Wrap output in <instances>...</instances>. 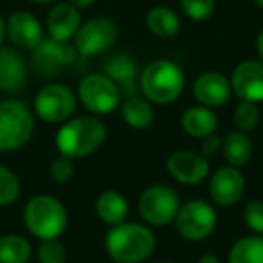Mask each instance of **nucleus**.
I'll use <instances>...</instances> for the list:
<instances>
[{"label":"nucleus","mask_w":263,"mask_h":263,"mask_svg":"<svg viewBox=\"0 0 263 263\" xmlns=\"http://www.w3.org/2000/svg\"><path fill=\"white\" fill-rule=\"evenodd\" d=\"M157 238L146 223L121 222L105 236V251L116 263H143L154 254Z\"/></svg>","instance_id":"f257e3e1"},{"label":"nucleus","mask_w":263,"mask_h":263,"mask_svg":"<svg viewBox=\"0 0 263 263\" xmlns=\"http://www.w3.org/2000/svg\"><path fill=\"white\" fill-rule=\"evenodd\" d=\"M106 141V126L98 116H78L62 123L56 134L60 155L83 159L96 154Z\"/></svg>","instance_id":"f03ea898"},{"label":"nucleus","mask_w":263,"mask_h":263,"mask_svg":"<svg viewBox=\"0 0 263 263\" xmlns=\"http://www.w3.org/2000/svg\"><path fill=\"white\" fill-rule=\"evenodd\" d=\"M186 85L184 72L172 60H154L143 69L139 76V88L143 98L152 105H170L180 98Z\"/></svg>","instance_id":"7ed1b4c3"},{"label":"nucleus","mask_w":263,"mask_h":263,"mask_svg":"<svg viewBox=\"0 0 263 263\" xmlns=\"http://www.w3.org/2000/svg\"><path fill=\"white\" fill-rule=\"evenodd\" d=\"M67 209L51 195H36L24 209V223L38 240H56L67 229Z\"/></svg>","instance_id":"20e7f679"},{"label":"nucleus","mask_w":263,"mask_h":263,"mask_svg":"<svg viewBox=\"0 0 263 263\" xmlns=\"http://www.w3.org/2000/svg\"><path fill=\"white\" fill-rule=\"evenodd\" d=\"M34 134V116L18 99L0 101V154L16 152L31 141Z\"/></svg>","instance_id":"39448f33"},{"label":"nucleus","mask_w":263,"mask_h":263,"mask_svg":"<svg viewBox=\"0 0 263 263\" xmlns=\"http://www.w3.org/2000/svg\"><path fill=\"white\" fill-rule=\"evenodd\" d=\"M137 208L146 226L166 227L175 222V216L180 208V198L173 187L166 184H154L141 193Z\"/></svg>","instance_id":"423d86ee"},{"label":"nucleus","mask_w":263,"mask_h":263,"mask_svg":"<svg viewBox=\"0 0 263 263\" xmlns=\"http://www.w3.org/2000/svg\"><path fill=\"white\" fill-rule=\"evenodd\" d=\"M173 223H175L177 233L184 240L202 241L215 233L218 215L213 204L202 198H193V200H187L186 204H180Z\"/></svg>","instance_id":"0eeeda50"},{"label":"nucleus","mask_w":263,"mask_h":263,"mask_svg":"<svg viewBox=\"0 0 263 263\" xmlns=\"http://www.w3.org/2000/svg\"><path fill=\"white\" fill-rule=\"evenodd\" d=\"M121 90L105 74H87L78 85V99L92 116L112 114L121 105Z\"/></svg>","instance_id":"6e6552de"},{"label":"nucleus","mask_w":263,"mask_h":263,"mask_svg":"<svg viewBox=\"0 0 263 263\" xmlns=\"http://www.w3.org/2000/svg\"><path fill=\"white\" fill-rule=\"evenodd\" d=\"M76 94L63 83H49L34 96V114L49 124H60L70 119L76 110Z\"/></svg>","instance_id":"1a4fd4ad"},{"label":"nucleus","mask_w":263,"mask_h":263,"mask_svg":"<svg viewBox=\"0 0 263 263\" xmlns=\"http://www.w3.org/2000/svg\"><path fill=\"white\" fill-rule=\"evenodd\" d=\"M119 36V27L112 18L96 16L81 24L74 34V47L81 56H98L106 52Z\"/></svg>","instance_id":"9d476101"},{"label":"nucleus","mask_w":263,"mask_h":263,"mask_svg":"<svg viewBox=\"0 0 263 263\" xmlns=\"http://www.w3.org/2000/svg\"><path fill=\"white\" fill-rule=\"evenodd\" d=\"M168 173L184 186H198L209 175L208 157L193 150H175L166 159Z\"/></svg>","instance_id":"9b49d317"},{"label":"nucleus","mask_w":263,"mask_h":263,"mask_svg":"<svg viewBox=\"0 0 263 263\" xmlns=\"http://www.w3.org/2000/svg\"><path fill=\"white\" fill-rule=\"evenodd\" d=\"M78 58V51L69 42H58L52 38H44L33 49V63L42 74L54 76L63 67L74 63Z\"/></svg>","instance_id":"f8f14e48"},{"label":"nucleus","mask_w":263,"mask_h":263,"mask_svg":"<svg viewBox=\"0 0 263 263\" xmlns=\"http://www.w3.org/2000/svg\"><path fill=\"white\" fill-rule=\"evenodd\" d=\"M245 193V179L240 168L222 166L209 179V197L220 208H231L238 204Z\"/></svg>","instance_id":"ddd939ff"},{"label":"nucleus","mask_w":263,"mask_h":263,"mask_svg":"<svg viewBox=\"0 0 263 263\" xmlns=\"http://www.w3.org/2000/svg\"><path fill=\"white\" fill-rule=\"evenodd\" d=\"M233 94L240 101L261 103L263 101V62L245 60L234 67L229 78Z\"/></svg>","instance_id":"4468645a"},{"label":"nucleus","mask_w":263,"mask_h":263,"mask_svg":"<svg viewBox=\"0 0 263 263\" xmlns=\"http://www.w3.org/2000/svg\"><path fill=\"white\" fill-rule=\"evenodd\" d=\"M193 96L198 101V105L216 108V106H222L229 101L233 96V88H231V81L226 74L208 70L195 80Z\"/></svg>","instance_id":"2eb2a0df"},{"label":"nucleus","mask_w":263,"mask_h":263,"mask_svg":"<svg viewBox=\"0 0 263 263\" xmlns=\"http://www.w3.org/2000/svg\"><path fill=\"white\" fill-rule=\"evenodd\" d=\"M6 36L16 47L33 51L44 40V31L36 16L27 11H15L6 20Z\"/></svg>","instance_id":"dca6fc26"},{"label":"nucleus","mask_w":263,"mask_h":263,"mask_svg":"<svg viewBox=\"0 0 263 263\" xmlns=\"http://www.w3.org/2000/svg\"><path fill=\"white\" fill-rule=\"evenodd\" d=\"M27 85V65L18 51L0 47V92L16 94Z\"/></svg>","instance_id":"f3484780"},{"label":"nucleus","mask_w":263,"mask_h":263,"mask_svg":"<svg viewBox=\"0 0 263 263\" xmlns=\"http://www.w3.org/2000/svg\"><path fill=\"white\" fill-rule=\"evenodd\" d=\"M103 74L119 87L121 96L126 94L130 98L136 88L137 62L126 52H116L103 62Z\"/></svg>","instance_id":"a211bd4d"},{"label":"nucleus","mask_w":263,"mask_h":263,"mask_svg":"<svg viewBox=\"0 0 263 263\" xmlns=\"http://www.w3.org/2000/svg\"><path fill=\"white\" fill-rule=\"evenodd\" d=\"M81 26V16L78 8L69 2L56 4L47 16V31L49 38L58 42H69L74 38Z\"/></svg>","instance_id":"6ab92c4d"},{"label":"nucleus","mask_w":263,"mask_h":263,"mask_svg":"<svg viewBox=\"0 0 263 263\" xmlns=\"http://www.w3.org/2000/svg\"><path fill=\"white\" fill-rule=\"evenodd\" d=\"M180 126L186 136L193 137V139H204L211 134H216L218 117L209 106H190L187 110H184L182 117H180Z\"/></svg>","instance_id":"aec40b11"},{"label":"nucleus","mask_w":263,"mask_h":263,"mask_svg":"<svg viewBox=\"0 0 263 263\" xmlns=\"http://www.w3.org/2000/svg\"><path fill=\"white\" fill-rule=\"evenodd\" d=\"M96 215L105 226H117L128 216V200L116 190H105L96 200Z\"/></svg>","instance_id":"412c9836"},{"label":"nucleus","mask_w":263,"mask_h":263,"mask_svg":"<svg viewBox=\"0 0 263 263\" xmlns=\"http://www.w3.org/2000/svg\"><path fill=\"white\" fill-rule=\"evenodd\" d=\"M121 117L123 121L134 130H146L154 124L155 112L152 103L146 98H139V96H130L119 105Z\"/></svg>","instance_id":"4be33fe9"},{"label":"nucleus","mask_w":263,"mask_h":263,"mask_svg":"<svg viewBox=\"0 0 263 263\" xmlns=\"http://www.w3.org/2000/svg\"><path fill=\"white\" fill-rule=\"evenodd\" d=\"M252 141L245 132H229L222 139V154L227 164L234 168H243L252 159Z\"/></svg>","instance_id":"5701e85b"},{"label":"nucleus","mask_w":263,"mask_h":263,"mask_svg":"<svg viewBox=\"0 0 263 263\" xmlns=\"http://www.w3.org/2000/svg\"><path fill=\"white\" fill-rule=\"evenodd\" d=\"M146 27L157 38H175L180 33L179 15L168 6H155L146 13Z\"/></svg>","instance_id":"b1692460"},{"label":"nucleus","mask_w":263,"mask_h":263,"mask_svg":"<svg viewBox=\"0 0 263 263\" xmlns=\"http://www.w3.org/2000/svg\"><path fill=\"white\" fill-rule=\"evenodd\" d=\"M227 263H263V234H249L234 241Z\"/></svg>","instance_id":"393cba45"},{"label":"nucleus","mask_w":263,"mask_h":263,"mask_svg":"<svg viewBox=\"0 0 263 263\" xmlns=\"http://www.w3.org/2000/svg\"><path fill=\"white\" fill-rule=\"evenodd\" d=\"M33 256V249L27 238L20 234L0 236V263H27Z\"/></svg>","instance_id":"a878e982"},{"label":"nucleus","mask_w":263,"mask_h":263,"mask_svg":"<svg viewBox=\"0 0 263 263\" xmlns=\"http://www.w3.org/2000/svg\"><path fill=\"white\" fill-rule=\"evenodd\" d=\"M259 117H261V112H259L258 103L240 101L234 106L233 123H234V126H236V130L245 132V134L254 130L259 123Z\"/></svg>","instance_id":"bb28decb"},{"label":"nucleus","mask_w":263,"mask_h":263,"mask_svg":"<svg viewBox=\"0 0 263 263\" xmlns=\"http://www.w3.org/2000/svg\"><path fill=\"white\" fill-rule=\"evenodd\" d=\"M20 193H22V186L18 177L9 168L0 164V208L16 202L20 198Z\"/></svg>","instance_id":"cd10ccee"},{"label":"nucleus","mask_w":263,"mask_h":263,"mask_svg":"<svg viewBox=\"0 0 263 263\" xmlns=\"http://www.w3.org/2000/svg\"><path fill=\"white\" fill-rule=\"evenodd\" d=\"M216 0H180L184 15L195 22H204L213 15Z\"/></svg>","instance_id":"c85d7f7f"},{"label":"nucleus","mask_w":263,"mask_h":263,"mask_svg":"<svg viewBox=\"0 0 263 263\" xmlns=\"http://www.w3.org/2000/svg\"><path fill=\"white\" fill-rule=\"evenodd\" d=\"M38 261L40 263H65L67 252L62 241L56 240H44L36 251Z\"/></svg>","instance_id":"c756f323"},{"label":"nucleus","mask_w":263,"mask_h":263,"mask_svg":"<svg viewBox=\"0 0 263 263\" xmlns=\"http://www.w3.org/2000/svg\"><path fill=\"white\" fill-rule=\"evenodd\" d=\"M76 173V166H74V161L65 155H60L58 159H54L49 168V175L54 180L56 184H67L70 182V179Z\"/></svg>","instance_id":"7c9ffc66"},{"label":"nucleus","mask_w":263,"mask_h":263,"mask_svg":"<svg viewBox=\"0 0 263 263\" xmlns=\"http://www.w3.org/2000/svg\"><path fill=\"white\" fill-rule=\"evenodd\" d=\"M243 222L254 234H263V200H251L245 204Z\"/></svg>","instance_id":"2f4dec72"},{"label":"nucleus","mask_w":263,"mask_h":263,"mask_svg":"<svg viewBox=\"0 0 263 263\" xmlns=\"http://www.w3.org/2000/svg\"><path fill=\"white\" fill-rule=\"evenodd\" d=\"M200 141H202V155L204 157H213V155H216L222 150V139L216 134H211V136L204 137Z\"/></svg>","instance_id":"473e14b6"},{"label":"nucleus","mask_w":263,"mask_h":263,"mask_svg":"<svg viewBox=\"0 0 263 263\" xmlns=\"http://www.w3.org/2000/svg\"><path fill=\"white\" fill-rule=\"evenodd\" d=\"M67 2L72 4L74 8H78V9H85V8H90L96 0H67Z\"/></svg>","instance_id":"72a5a7b5"},{"label":"nucleus","mask_w":263,"mask_h":263,"mask_svg":"<svg viewBox=\"0 0 263 263\" xmlns=\"http://www.w3.org/2000/svg\"><path fill=\"white\" fill-rule=\"evenodd\" d=\"M198 263H220V258L216 254H213V252H208V254H204L198 259Z\"/></svg>","instance_id":"f704fd0d"},{"label":"nucleus","mask_w":263,"mask_h":263,"mask_svg":"<svg viewBox=\"0 0 263 263\" xmlns=\"http://www.w3.org/2000/svg\"><path fill=\"white\" fill-rule=\"evenodd\" d=\"M256 51H258L259 60L263 62V31L258 34V38H256Z\"/></svg>","instance_id":"c9c22d12"},{"label":"nucleus","mask_w":263,"mask_h":263,"mask_svg":"<svg viewBox=\"0 0 263 263\" xmlns=\"http://www.w3.org/2000/svg\"><path fill=\"white\" fill-rule=\"evenodd\" d=\"M4 38H6V20L0 15V47L4 44Z\"/></svg>","instance_id":"e433bc0d"},{"label":"nucleus","mask_w":263,"mask_h":263,"mask_svg":"<svg viewBox=\"0 0 263 263\" xmlns=\"http://www.w3.org/2000/svg\"><path fill=\"white\" fill-rule=\"evenodd\" d=\"M34 4H49V2H54V0H31Z\"/></svg>","instance_id":"4c0bfd02"},{"label":"nucleus","mask_w":263,"mask_h":263,"mask_svg":"<svg viewBox=\"0 0 263 263\" xmlns=\"http://www.w3.org/2000/svg\"><path fill=\"white\" fill-rule=\"evenodd\" d=\"M254 2H256V6H258V8L263 9V0H254Z\"/></svg>","instance_id":"58836bf2"},{"label":"nucleus","mask_w":263,"mask_h":263,"mask_svg":"<svg viewBox=\"0 0 263 263\" xmlns=\"http://www.w3.org/2000/svg\"><path fill=\"white\" fill-rule=\"evenodd\" d=\"M162 263H173V261H162Z\"/></svg>","instance_id":"ea45409f"}]
</instances>
